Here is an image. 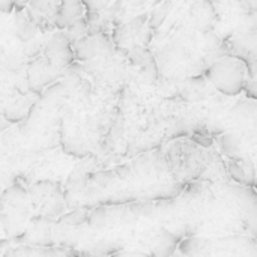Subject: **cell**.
<instances>
[{"instance_id": "obj_1", "label": "cell", "mask_w": 257, "mask_h": 257, "mask_svg": "<svg viewBox=\"0 0 257 257\" xmlns=\"http://www.w3.org/2000/svg\"><path fill=\"white\" fill-rule=\"evenodd\" d=\"M164 227L184 239L245 235L257 239V191L230 179L185 185L173 200Z\"/></svg>"}, {"instance_id": "obj_2", "label": "cell", "mask_w": 257, "mask_h": 257, "mask_svg": "<svg viewBox=\"0 0 257 257\" xmlns=\"http://www.w3.org/2000/svg\"><path fill=\"white\" fill-rule=\"evenodd\" d=\"M163 149L170 178L176 184L185 187L205 179H230L226 161L215 149H203L190 139L175 140Z\"/></svg>"}, {"instance_id": "obj_3", "label": "cell", "mask_w": 257, "mask_h": 257, "mask_svg": "<svg viewBox=\"0 0 257 257\" xmlns=\"http://www.w3.org/2000/svg\"><path fill=\"white\" fill-rule=\"evenodd\" d=\"M184 257H257V239L245 235L196 236L179 244Z\"/></svg>"}, {"instance_id": "obj_4", "label": "cell", "mask_w": 257, "mask_h": 257, "mask_svg": "<svg viewBox=\"0 0 257 257\" xmlns=\"http://www.w3.org/2000/svg\"><path fill=\"white\" fill-rule=\"evenodd\" d=\"M224 160L257 163V116L236 122L227 133L215 139Z\"/></svg>"}, {"instance_id": "obj_5", "label": "cell", "mask_w": 257, "mask_h": 257, "mask_svg": "<svg viewBox=\"0 0 257 257\" xmlns=\"http://www.w3.org/2000/svg\"><path fill=\"white\" fill-rule=\"evenodd\" d=\"M247 74L248 71L245 62L230 56H224L214 62L203 72V77L223 96L238 98L241 93H244Z\"/></svg>"}, {"instance_id": "obj_6", "label": "cell", "mask_w": 257, "mask_h": 257, "mask_svg": "<svg viewBox=\"0 0 257 257\" xmlns=\"http://www.w3.org/2000/svg\"><path fill=\"white\" fill-rule=\"evenodd\" d=\"M30 203L39 212V217L56 218L62 215L65 208V194L60 188V184L53 181H39L36 182L30 193Z\"/></svg>"}, {"instance_id": "obj_7", "label": "cell", "mask_w": 257, "mask_h": 257, "mask_svg": "<svg viewBox=\"0 0 257 257\" xmlns=\"http://www.w3.org/2000/svg\"><path fill=\"white\" fill-rule=\"evenodd\" d=\"M2 211V221L6 227V232L17 233L15 226L21 224L29 215L27 191L20 185H14L12 188H9L3 196Z\"/></svg>"}, {"instance_id": "obj_8", "label": "cell", "mask_w": 257, "mask_h": 257, "mask_svg": "<svg viewBox=\"0 0 257 257\" xmlns=\"http://www.w3.org/2000/svg\"><path fill=\"white\" fill-rule=\"evenodd\" d=\"M44 54L47 62L59 69L69 66L75 59L74 47L65 32H57L47 41Z\"/></svg>"}, {"instance_id": "obj_9", "label": "cell", "mask_w": 257, "mask_h": 257, "mask_svg": "<svg viewBox=\"0 0 257 257\" xmlns=\"http://www.w3.org/2000/svg\"><path fill=\"white\" fill-rule=\"evenodd\" d=\"M114 48L113 39L107 33H89L74 45V56L80 62H89L101 54H108Z\"/></svg>"}, {"instance_id": "obj_10", "label": "cell", "mask_w": 257, "mask_h": 257, "mask_svg": "<svg viewBox=\"0 0 257 257\" xmlns=\"http://www.w3.org/2000/svg\"><path fill=\"white\" fill-rule=\"evenodd\" d=\"M223 50L226 56L239 59L242 62L257 60V32L236 36L233 39L223 42Z\"/></svg>"}, {"instance_id": "obj_11", "label": "cell", "mask_w": 257, "mask_h": 257, "mask_svg": "<svg viewBox=\"0 0 257 257\" xmlns=\"http://www.w3.org/2000/svg\"><path fill=\"white\" fill-rule=\"evenodd\" d=\"M53 220L45 217H33L29 227L23 233V239L27 244L36 245L38 248H50L53 245Z\"/></svg>"}, {"instance_id": "obj_12", "label": "cell", "mask_w": 257, "mask_h": 257, "mask_svg": "<svg viewBox=\"0 0 257 257\" xmlns=\"http://www.w3.org/2000/svg\"><path fill=\"white\" fill-rule=\"evenodd\" d=\"M148 21H149V14H140L134 18H131L130 21L120 24L116 27L114 33H113V42L120 48L122 45L128 44L130 41H133L136 36L145 33L148 30Z\"/></svg>"}, {"instance_id": "obj_13", "label": "cell", "mask_w": 257, "mask_h": 257, "mask_svg": "<svg viewBox=\"0 0 257 257\" xmlns=\"http://www.w3.org/2000/svg\"><path fill=\"white\" fill-rule=\"evenodd\" d=\"M224 161H226L227 175L232 182L242 185V187L254 188L256 164L253 161H242V163H236V161H230V160H224Z\"/></svg>"}, {"instance_id": "obj_14", "label": "cell", "mask_w": 257, "mask_h": 257, "mask_svg": "<svg viewBox=\"0 0 257 257\" xmlns=\"http://www.w3.org/2000/svg\"><path fill=\"white\" fill-rule=\"evenodd\" d=\"M84 12H86V8H84L83 2H77V0L60 2L59 9L56 11V14L51 18V23L57 29H66L75 20L81 18Z\"/></svg>"}, {"instance_id": "obj_15", "label": "cell", "mask_w": 257, "mask_h": 257, "mask_svg": "<svg viewBox=\"0 0 257 257\" xmlns=\"http://www.w3.org/2000/svg\"><path fill=\"white\" fill-rule=\"evenodd\" d=\"M181 242H182L181 236H178L172 230L163 227L160 235L157 236L149 254L152 257H173L178 253Z\"/></svg>"}, {"instance_id": "obj_16", "label": "cell", "mask_w": 257, "mask_h": 257, "mask_svg": "<svg viewBox=\"0 0 257 257\" xmlns=\"http://www.w3.org/2000/svg\"><path fill=\"white\" fill-rule=\"evenodd\" d=\"M173 8H175L173 2H161V3H158L157 8L149 15V21H148L149 30H152L155 33L158 29H161L164 26V23L167 21V18L170 17V12L173 11Z\"/></svg>"}, {"instance_id": "obj_17", "label": "cell", "mask_w": 257, "mask_h": 257, "mask_svg": "<svg viewBox=\"0 0 257 257\" xmlns=\"http://www.w3.org/2000/svg\"><path fill=\"white\" fill-rule=\"evenodd\" d=\"M36 32H38V27L29 20L26 12L18 9L17 15H15V33H17L18 39L23 42H27L35 38Z\"/></svg>"}, {"instance_id": "obj_18", "label": "cell", "mask_w": 257, "mask_h": 257, "mask_svg": "<svg viewBox=\"0 0 257 257\" xmlns=\"http://www.w3.org/2000/svg\"><path fill=\"white\" fill-rule=\"evenodd\" d=\"M65 33H66L68 39L71 41L72 47L77 42H80L83 38H86L89 35V23H87L86 17H81V18L75 20L71 26L66 27V32Z\"/></svg>"}, {"instance_id": "obj_19", "label": "cell", "mask_w": 257, "mask_h": 257, "mask_svg": "<svg viewBox=\"0 0 257 257\" xmlns=\"http://www.w3.org/2000/svg\"><path fill=\"white\" fill-rule=\"evenodd\" d=\"M90 211L87 209H74L72 212L59 217L56 226H65V227H80L89 220Z\"/></svg>"}, {"instance_id": "obj_20", "label": "cell", "mask_w": 257, "mask_h": 257, "mask_svg": "<svg viewBox=\"0 0 257 257\" xmlns=\"http://www.w3.org/2000/svg\"><path fill=\"white\" fill-rule=\"evenodd\" d=\"M247 81L244 84V93L247 99L257 102V60L247 62Z\"/></svg>"}, {"instance_id": "obj_21", "label": "cell", "mask_w": 257, "mask_h": 257, "mask_svg": "<svg viewBox=\"0 0 257 257\" xmlns=\"http://www.w3.org/2000/svg\"><path fill=\"white\" fill-rule=\"evenodd\" d=\"M190 140H191L194 145H197V146H200V148H203V149H215V140H214L212 137H209V136L193 134V136H190Z\"/></svg>"}, {"instance_id": "obj_22", "label": "cell", "mask_w": 257, "mask_h": 257, "mask_svg": "<svg viewBox=\"0 0 257 257\" xmlns=\"http://www.w3.org/2000/svg\"><path fill=\"white\" fill-rule=\"evenodd\" d=\"M111 257H152L148 251H145L143 248H125Z\"/></svg>"}, {"instance_id": "obj_23", "label": "cell", "mask_w": 257, "mask_h": 257, "mask_svg": "<svg viewBox=\"0 0 257 257\" xmlns=\"http://www.w3.org/2000/svg\"><path fill=\"white\" fill-rule=\"evenodd\" d=\"M15 2H9V0H0V12H12L15 8Z\"/></svg>"}, {"instance_id": "obj_24", "label": "cell", "mask_w": 257, "mask_h": 257, "mask_svg": "<svg viewBox=\"0 0 257 257\" xmlns=\"http://www.w3.org/2000/svg\"><path fill=\"white\" fill-rule=\"evenodd\" d=\"M254 190L257 191V163H256V184H254Z\"/></svg>"}, {"instance_id": "obj_25", "label": "cell", "mask_w": 257, "mask_h": 257, "mask_svg": "<svg viewBox=\"0 0 257 257\" xmlns=\"http://www.w3.org/2000/svg\"><path fill=\"white\" fill-rule=\"evenodd\" d=\"M173 257H184V256H182V254H181V253L178 251V253H176V254H175V256H173Z\"/></svg>"}]
</instances>
